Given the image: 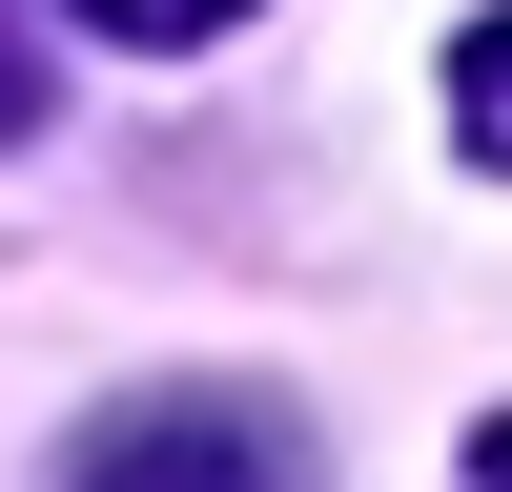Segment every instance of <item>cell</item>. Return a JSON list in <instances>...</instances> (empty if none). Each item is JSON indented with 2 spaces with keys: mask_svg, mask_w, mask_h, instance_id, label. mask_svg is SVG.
Listing matches in <instances>:
<instances>
[{
  "mask_svg": "<svg viewBox=\"0 0 512 492\" xmlns=\"http://www.w3.org/2000/svg\"><path fill=\"white\" fill-rule=\"evenodd\" d=\"M472 492H512V410H492V431H472Z\"/></svg>",
  "mask_w": 512,
  "mask_h": 492,
  "instance_id": "5b68a950",
  "label": "cell"
},
{
  "mask_svg": "<svg viewBox=\"0 0 512 492\" xmlns=\"http://www.w3.org/2000/svg\"><path fill=\"white\" fill-rule=\"evenodd\" d=\"M451 144H472L492 185H512V0H492L472 41H451Z\"/></svg>",
  "mask_w": 512,
  "mask_h": 492,
  "instance_id": "7a4b0ae2",
  "label": "cell"
},
{
  "mask_svg": "<svg viewBox=\"0 0 512 492\" xmlns=\"http://www.w3.org/2000/svg\"><path fill=\"white\" fill-rule=\"evenodd\" d=\"M41 123V41H21V0H0V144Z\"/></svg>",
  "mask_w": 512,
  "mask_h": 492,
  "instance_id": "277c9868",
  "label": "cell"
},
{
  "mask_svg": "<svg viewBox=\"0 0 512 492\" xmlns=\"http://www.w3.org/2000/svg\"><path fill=\"white\" fill-rule=\"evenodd\" d=\"M62 492H308V431L267 390H123L62 451Z\"/></svg>",
  "mask_w": 512,
  "mask_h": 492,
  "instance_id": "6da1fadb",
  "label": "cell"
},
{
  "mask_svg": "<svg viewBox=\"0 0 512 492\" xmlns=\"http://www.w3.org/2000/svg\"><path fill=\"white\" fill-rule=\"evenodd\" d=\"M62 21H82V41H144V62H185V41H226L246 0H62Z\"/></svg>",
  "mask_w": 512,
  "mask_h": 492,
  "instance_id": "3957f363",
  "label": "cell"
}]
</instances>
